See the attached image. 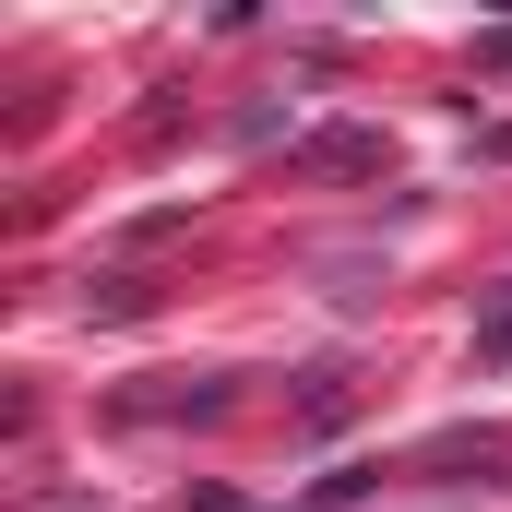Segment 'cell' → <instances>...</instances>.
I'll use <instances>...</instances> for the list:
<instances>
[{"label":"cell","instance_id":"1","mask_svg":"<svg viewBox=\"0 0 512 512\" xmlns=\"http://www.w3.org/2000/svg\"><path fill=\"white\" fill-rule=\"evenodd\" d=\"M298 167H310V179H382L393 143H382V131H310V143H298Z\"/></svg>","mask_w":512,"mask_h":512},{"label":"cell","instance_id":"2","mask_svg":"<svg viewBox=\"0 0 512 512\" xmlns=\"http://www.w3.org/2000/svg\"><path fill=\"white\" fill-rule=\"evenodd\" d=\"M477 370H512V286L477 310Z\"/></svg>","mask_w":512,"mask_h":512},{"label":"cell","instance_id":"3","mask_svg":"<svg viewBox=\"0 0 512 512\" xmlns=\"http://www.w3.org/2000/svg\"><path fill=\"white\" fill-rule=\"evenodd\" d=\"M477 72H512V24H501V36H489V48H477Z\"/></svg>","mask_w":512,"mask_h":512},{"label":"cell","instance_id":"4","mask_svg":"<svg viewBox=\"0 0 512 512\" xmlns=\"http://www.w3.org/2000/svg\"><path fill=\"white\" fill-rule=\"evenodd\" d=\"M477 155H501V167H512V120H489V131H477Z\"/></svg>","mask_w":512,"mask_h":512}]
</instances>
